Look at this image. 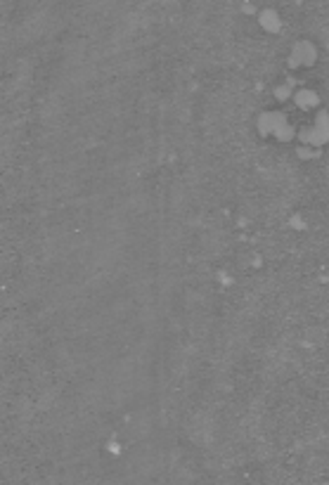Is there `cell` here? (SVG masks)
Masks as SVG:
<instances>
[{
    "instance_id": "obj_3",
    "label": "cell",
    "mask_w": 329,
    "mask_h": 485,
    "mask_svg": "<svg viewBox=\"0 0 329 485\" xmlns=\"http://www.w3.org/2000/svg\"><path fill=\"white\" fill-rule=\"evenodd\" d=\"M296 59H298V62H306V64H310V62L315 59L313 48H310V45H301V48H296Z\"/></svg>"
},
{
    "instance_id": "obj_2",
    "label": "cell",
    "mask_w": 329,
    "mask_h": 485,
    "mask_svg": "<svg viewBox=\"0 0 329 485\" xmlns=\"http://www.w3.org/2000/svg\"><path fill=\"white\" fill-rule=\"evenodd\" d=\"M261 24H263L268 31H277V29H280V19H277V14L270 12V10L261 14Z\"/></svg>"
},
{
    "instance_id": "obj_1",
    "label": "cell",
    "mask_w": 329,
    "mask_h": 485,
    "mask_svg": "<svg viewBox=\"0 0 329 485\" xmlns=\"http://www.w3.org/2000/svg\"><path fill=\"white\" fill-rule=\"evenodd\" d=\"M296 104H298V107H303V109L315 107V104H318V95H315V93H310V90H301V93L296 95Z\"/></svg>"
}]
</instances>
